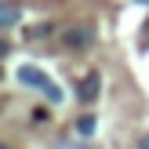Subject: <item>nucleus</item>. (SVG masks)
<instances>
[{"label":"nucleus","instance_id":"obj_1","mask_svg":"<svg viewBox=\"0 0 149 149\" xmlns=\"http://www.w3.org/2000/svg\"><path fill=\"white\" fill-rule=\"evenodd\" d=\"M15 77H18V84L26 87V91H36V95H44V98L47 102H62V87L55 84V80L47 77V73L44 69H36V65H18V73H15Z\"/></svg>","mask_w":149,"mask_h":149},{"label":"nucleus","instance_id":"obj_2","mask_svg":"<svg viewBox=\"0 0 149 149\" xmlns=\"http://www.w3.org/2000/svg\"><path fill=\"white\" fill-rule=\"evenodd\" d=\"M62 44L65 47H91L95 44V29L91 26H73V29L62 33Z\"/></svg>","mask_w":149,"mask_h":149},{"label":"nucleus","instance_id":"obj_3","mask_svg":"<svg viewBox=\"0 0 149 149\" xmlns=\"http://www.w3.org/2000/svg\"><path fill=\"white\" fill-rule=\"evenodd\" d=\"M98 84H102L98 73L80 77V84H77V98H80V102H95V98H98Z\"/></svg>","mask_w":149,"mask_h":149},{"label":"nucleus","instance_id":"obj_4","mask_svg":"<svg viewBox=\"0 0 149 149\" xmlns=\"http://www.w3.org/2000/svg\"><path fill=\"white\" fill-rule=\"evenodd\" d=\"M18 18H22L18 4H15V0H4V7H0V26H4V29H15Z\"/></svg>","mask_w":149,"mask_h":149},{"label":"nucleus","instance_id":"obj_5","mask_svg":"<svg viewBox=\"0 0 149 149\" xmlns=\"http://www.w3.org/2000/svg\"><path fill=\"white\" fill-rule=\"evenodd\" d=\"M51 33H55V26H51V22H44V26H36V29H26L29 40H44V36H51Z\"/></svg>","mask_w":149,"mask_h":149},{"label":"nucleus","instance_id":"obj_6","mask_svg":"<svg viewBox=\"0 0 149 149\" xmlns=\"http://www.w3.org/2000/svg\"><path fill=\"white\" fill-rule=\"evenodd\" d=\"M77 131H80V135H95V116H80V120H77Z\"/></svg>","mask_w":149,"mask_h":149},{"label":"nucleus","instance_id":"obj_7","mask_svg":"<svg viewBox=\"0 0 149 149\" xmlns=\"http://www.w3.org/2000/svg\"><path fill=\"white\" fill-rule=\"evenodd\" d=\"M138 47L149 51V22H146V29H142V33H138Z\"/></svg>","mask_w":149,"mask_h":149},{"label":"nucleus","instance_id":"obj_8","mask_svg":"<svg viewBox=\"0 0 149 149\" xmlns=\"http://www.w3.org/2000/svg\"><path fill=\"white\" fill-rule=\"evenodd\" d=\"M55 149H87V146H77V142H62V146H55Z\"/></svg>","mask_w":149,"mask_h":149},{"label":"nucleus","instance_id":"obj_9","mask_svg":"<svg viewBox=\"0 0 149 149\" xmlns=\"http://www.w3.org/2000/svg\"><path fill=\"white\" fill-rule=\"evenodd\" d=\"M138 149H149V135H142V138H138Z\"/></svg>","mask_w":149,"mask_h":149},{"label":"nucleus","instance_id":"obj_10","mask_svg":"<svg viewBox=\"0 0 149 149\" xmlns=\"http://www.w3.org/2000/svg\"><path fill=\"white\" fill-rule=\"evenodd\" d=\"M138 4H149V0H138Z\"/></svg>","mask_w":149,"mask_h":149},{"label":"nucleus","instance_id":"obj_11","mask_svg":"<svg viewBox=\"0 0 149 149\" xmlns=\"http://www.w3.org/2000/svg\"><path fill=\"white\" fill-rule=\"evenodd\" d=\"M0 149H11V146H0Z\"/></svg>","mask_w":149,"mask_h":149}]
</instances>
